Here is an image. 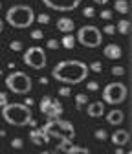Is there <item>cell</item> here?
I'll return each mask as SVG.
<instances>
[{"mask_svg": "<svg viewBox=\"0 0 132 154\" xmlns=\"http://www.w3.org/2000/svg\"><path fill=\"white\" fill-rule=\"evenodd\" d=\"M88 64L77 59H70L55 64V68L51 70V77L64 85H79L88 77Z\"/></svg>", "mask_w": 132, "mask_h": 154, "instance_id": "1", "label": "cell"}, {"mask_svg": "<svg viewBox=\"0 0 132 154\" xmlns=\"http://www.w3.org/2000/svg\"><path fill=\"white\" fill-rule=\"evenodd\" d=\"M2 119L13 127H24L29 125L33 119L31 108L24 103H8L2 106Z\"/></svg>", "mask_w": 132, "mask_h": 154, "instance_id": "2", "label": "cell"}, {"mask_svg": "<svg viewBox=\"0 0 132 154\" xmlns=\"http://www.w3.org/2000/svg\"><path fill=\"white\" fill-rule=\"evenodd\" d=\"M6 22L17 29H26L35 22V13L29 6L24 4H15L6 13Z\"/></svg>", "mask_w": 132, "mask_h": 154, "instance_id": "3", "label": "cell"}, {"mask_svg": "<svg viewBox=\"0 0 132 154\" xmlns=\"http://www.w3.org/2000/svg\"><path fill=\"white\" fill-rule=\"evenodd\" d=\"M42 130L48 134L50 138H55V140H73L75 138V128L70 121L66 119H61V118H55V119H50Z\"/></svg>", "mask_w": 132, "mask_h": 154, "instance_id": "4", "label": "cell"}, {"mask_svg": "<svg viewBox=\"0 0 132 154\" xmlns=\"http://www.w3.org/2000/svg\"><path fill=\"white\" fill-rule=\"evenodd\" d=\"M75 41H77L81 46H84V48H97L103 42V31L97 26H92V24L81 26V29L77 31V37H75Z\"/></svg>", "mask_w": 132, "mask_h": 154, "instance_id": "5", "label": "cell"}, {"mask_svg": "<svg viewBox=\"0 0 132 154\" xmlns=\"http://www.w3.org/2000/svg\"><path fill=\"white\" fill-rule=\"evenodd\" d=\"M6 85L8 88L13 92V94H18V95H24V94H29L33 85H31V77L20 70L17 72H11L8 77H6Z\"/></svg>", "mask_w": 132, "mask_h": 154, "instance_id": "6", "label": "cell"}, {"mask_svg": "<svg viewBox=\"0 0 132 154\" xmlns=\"http://www.w3.org/2000/svg\"><path fill=\"white\" fill-rule=\"evenodd\" d=\"M128 95V90L123 83L116 81V83H108L103 88V99L108 105H121Z\"/></svg>", "mask_w": 132, "mask_h": 154, "instance_id": "7", "label": "cell"}, {"mask_svg": "<svg viewBox=\"0 0 132 154\" xmlns=\"http://www.w3.org/2000/svg\"><path fill=\"white\" fill-rule=\"evenodd\" d=\"M22 61H24L26 66H29L33 70H42L48 64V57H46V51L41 46H31L24 51Z\"/></svg>", "mask_w": 132, "mask_h": 154, "instance_id": "8", "label": "cell"}, {"mask_svg": "<svg viewBox=\"0 0 132 154\" xmlns=\"http://www.w3.org/2000/svg\"><path fill=\"white\" fill-rule=\"evenodd\" d=\"M39 108H41V112H42L44 116H48L50 119H55V118H59V116L63 114V105H61V101L50 97V95H44V97L41 99Z\"/></svg>", "mask_w": 132, "mask_h": 154, "instance_id": "9", "label": "cell"}, {"mask_svg": "<svg viewBox=\"0 0 132 154\" xmlns=\"http://www.w3.org/2000/svg\"><path fill=\"white\" fill-rule=\"evenodd\" d=\"M42 4L53 11H73L79 8L81 0H42Z\"/></svg>", "mask_w": 132, "mask_h": 154, "instance_id": "10", "label": "cell"}, {"mask_svg": "<svg viewBox=\"0 0 132 154\" xmlns=\"http://www.w3.org/2000/svg\"><path fill=\"white\" fill-rule=\"evenodd\" d=\"M128 141H130V132L125 130V128H118L114 134H112V143L116 147H125Z\"/></svg>", "mask_w": 132, "mask_h": 154, "instance_id": "11", "label": "cell"}, {"mask_svg": "<svg viewBox=\"0 0 132 154\" xmlns=\"http://www.w3.org/2000/svg\"><path fill=\"white\" fill-rule=\"evenodd\" d=\"M86 114L90 116V118H101V116L105 114V103L103 101H94V103H88L86 105Z\"/></svg>", "mask_w": 132, "mask_h": 154, "instance_id": "12", "label": "cell"}, {"mask_svg": "<svg viewBox=\"0 0 132 154\" xmlns=\"http://www.w3.org/2000/svg\"><path fill=\"white\" fill-rule=\"evenodd\" d=\"M29 138H31V141H33L35 145H46V143L50 141V136H48L42 128H31Z\"/></svg>", "mask_w": 132, "mask_h": 154, "instance_id": "13", "label": "cell"}, {"mask_svg": "<svg viewBox=\"0 0 132 154\" xmlns=\"http://www.w3.org/2000/svg\"><path fill=\"white\" fill-rule=\"evenodd\" d=\"M123 121H125V112L119 110V108H114V110H110V112L106 114V123H108V125L118 127V125H121Z\"/></svg>", "mask_w": 132, "mask_h": 154, "instance_id": "14", "label": "cell"}, {"mask_svg": "<svg viewBox=\"0 0 132 154\" xmlns=\"http://www.w3.org/2000/svg\"><path fill=\"white\" fill-rule=\"evenodd\" d=\"M103 55L106 57V59H114V61H116V59H121L123 50H121L119 44H108V46H105Z\"/></svg>", "mask_w": 132, "mask_h": 154, "instance_id": "15", "label": "cell"}, {"mask_svg": "<svg viewBox=\"0 0 132 154\" xmlns=\"http://www.w3.org/2000/svg\"><path fill=\"white\" fill-rule=\"evenodd\" d=\"M55 24H57L55 28H57L61 33H72L75 29V22L72 20V18H68V17H61Z\"/></svg>", "mask_w": 132, "mask_h": 154, "instance_id": "16", "label": "cell"}, {"mask_svg": "<svg viewBox=\"0 0 132 154\" xmlns=\"http://www.w3.org/2000/svg\"><path fill=\"white\" fill-rule=\"evenodd\" d=\"M61 46L63 48H66V50H73V46H75V42H77V41H75V37L72 35V33H64V37L61 38Z\"/></svg>", "mask_w": 132, "mask_h": 154, "instance_id": "17", "label": "cell"}, {"mask_svg": "<svg viewBox=\"0 0 132 154\" xmlns=\"http://www.w3.org/2000/svg\"><path fill=\"white\" fill-rule=\"evenodd\" d=\"M114 11L121 13V15H127L130 11V4H128V0H116L114 2Z\"/></svg>", "mask_w": 132, "mask_h": 154, "instance_id": "18", "label": "cell"}, {"mask_svg": "<svg viewBox=\"0 0 132 154\" xmlns=\"http://www.w3.org/2000/svg\"><path fill=\"white\" fill-rule=\"evenodd\" d=\"M64 152L66 154H90V150L86 147H79V145H70Z\"/></svg>", "mask_w": 132, "mask_h": 154, "instance_id": "19", "label": "cell"}, {"mask_svg": "<svg viewBox=\"0 0 132 154\" xmlns=\"http://www.w3.org/2000/svg\"><path fill=\"white\" fill-rule=\"evenodd\" d=\"M86 105H88V95L86 94H77V95H75V108H77V110H81Z\"/></svg>", "mask_w": 132, "mask_h": 154, "instance_id": "20", "label": "cell"}, {"mask_svg": "<svg viewBox=\"0 0 132 154\" xmlns=\"http://www.w3.org/2000/svg\"><path fill=\"white\" fill-rule=\"evenodd\" d=\"M116 31H119L121 35H128L130 33V22L125 20V18H123V20H119L118 26H116Z\"/></svg>", "mask_w": 132, "mask_h": 154, "instance_id": "21", "label": "cell"}, {"mask_svg": "<svg viewBox=\"0 0 132 154\" xmlns=\"http://www.w3.org/2000/svg\"><path fill=\"white\" fill-rule=\"evenodd\" d=\"M46 48H50V50H57V48H61V42L57 41V38H50V41H46Z\"/></svg>", "mask_w": 132, "mask_h": 154, "instance_id": "22", "label": "cell"}, {"mask_svg": "<svg viewBox=\"0 0 132 154\" xmlns=\"http://www.w3.org/2000/svg\"><path fill=\"white\" fill-rule=\"evenodd\" d=\"M106 138H108V134H106V130H105V128H97V130H96V140L105 141Z\"/></svg>", "mask_w": 132, "mask_h": 154, "instance_id": "23", "label": "cell"}, {"mask_svg": "<svg viewBox=\"0 0 132 154\" xmlns=\"http://www.w3.org/2000/svg\"><path fill=\"white\" fill-rule=\"evenodd\" d=\"M11 147H13V149H17V150H20V149L24 147L22 138H13V140H11Z\"/></svg>", "mask_w": 132, "mask_h": 154, "instance_id": "24", "label": "cell"}, {"mask_svg": "<svg viewBox=\"0 0 132 154\" xmlns=\"http://www.w3.org/2000/svg\"><path fill=\"white\" fill-rule=\"evenodd\" d=\"M51 20V18H50V15L48 13H41V15H37V22H39V24H48Z\"/></svg>", "mask_w": 132, "mask_h": 154, "instance_id": "25", "label": "cell"}, {"mask_svg": "<svg viewBox=\"0 0 132 154\" xmlns=\"http://www.w3.org/2000/svg\"><path fill=\"white\" fill-rule=\"evenodd\" d=\"M9 48H11L13 51H22V48H24V44H22V41H11V44H9Z\"/></svg>", "mask_w": 132, "mask_h": 154, "instance_id": "26", "label": "cell"}, {"mask_svg": "<svg viewBox=\"0 0 132 154\" xmlns=\"http://www.w3.org/2000/svg\"><path fill=\"white\" fill-rule=\"evenodd\" d=\"M70 145H72V140H59V143H57V150H66Z\"/></svg>", "mask_w": 132, "mask_h": 154, "instance_id": "27", "label": "cell"}, {"mask_svg": "<svg viewBox=\"0 0 132 154\" xmlns=\"http://www.w3.org/2000/svg\"><path fill=\"white\" fill-rule=\"evenodd\" d=\"M110 72H112V75L121 77V75H125V66H114V68H112Z\"/></svg>", "mask_w": 132, "mask_h": 154, "instance_id": "28", "label": "cell"}, {"mask_svg": "<svg viewBox=\"0 0 132 154\" xmlns=\"http://www.w3.org/2000/svg\"><path fill=\"white\" fill-rule=\"evenodd\" d=\"M101 68H103V64L99 63V61H94L90 66H88V70H92V72H96V73H99L101 72Z\"/></svg>", "mask_w": 132, "mask_h": 154, "instance_id": "29", "label": "cell"}, {"mask_svg": "<svg viewBox=\"0 0 132 154\" xmlns=\"http://www.w3.org/2000/svg\"><path fill=\"white\" fill-rule=\"evenodd\" d=\"M83 15H84V17H86V18H92V17H94V15H96V9H94V8H92V6H86V8H84V9H83Z\"/></svg>", "mask_w": 132, "mask_h": 154, "instance_id": "30", "label": "cell"}, {"mask_svg": "<svg viewBox=\"0 0 132 154\" xmlns=\"http://www.w3.org/2000/svg\"><path fill=\"white\" fill-rule=\"evenodd\" d=\"M86 90H90V92H97V90H99V83H97V81H90V83H86Z\"/></svg>", "mask_w": 132, "mask_h": 154, "instance_id": "31", "label": "cell"}, {"mask_svg": "<svg viewBox=\"0 0 132 154\" xmlns=\"http://www.w3.org/2000/svg\"><path fill=\"white\" fill-rule=\"evenodd\" d=\"M42 37H44L42 29H33V31H31V38H35V41H41Z\"/></svg>", "mask_w": 132, "mask_h": 154, "instance_id": "32", "label": "cell"}, {"mask_svg": "<svg viewBox=\"0 0 132 154\" xmlns=\"http://www.w3.org/2000/svg\"><path fill=\"white\" fill-rule=\"evenodd\" d=\"M99 17L103 18V20H112V11H110V9H103Z\"/></svg>", "mask_w": 132, "mask_h": 154, "instance_id": "33", "label": "cell"}, {"mask_svg": "<svg viewBox=\"0 0 132 154\" xmlns=\"http://www.w3.org/2000/svg\"><path fill=\"white\" fill-rule=\"evenodd\" d=\"M70 94H72L70 86H61V88H59V95H63V97H68Z\"/></svg>", "mask_w": 132, "mask_h": 154, "instance_id": "34", "label": "cell"}, {"mask_svg": "<svg viewBox=\"0 0 132 154\" xmlns=\"http://www.w3.org/2000/svg\"><path fill=\"white\" fill-rule=\"evenodd\" d=\"M103 31H105L106 35H114V33H116V26H112V24H106V26L103 28Z\"/></svg>", "mask_w": 132, "mask_h": 154, "instance_id": "35", "label": "cell"}, {"mask_svg": "<svg viewBox=\"0 0 132 154\" xmlns=\"http://www.w3.org/2000/svg\"><path fill=\"white\" fill-rule=\"evenodd\" d=\"M9 101H8V94L6 92H0V108H2L4 105H8Z\"/></svg>", "mask_w": 132, "mask_h": 154, "instance_id": "36", "label": "cell"}, {"mask_svg": "<svg viewBox=\"0 0 132 154\" xmlns=\"http://www.w3.org/2000/svg\"><path fill=\"white\" fill-rule=\"evenodd\" d=\"M33 103H35V101H33L31 97H28V99H24V105H28V106H31Z\"/></svg>", "mask_w": 132, "mask_h": 154, "instance_id": "37", "label": "cell"}, {"mask_svg": "<svg viewBox=\"0 0 132 154\" xmlns=\"http://www.w3.org/2000/svg\"><path fill=\"white\" fill-rule=\"evenodd\" d=\"M39 83H41V85H48V77H41Z\"/></svg>", "mask_w": 132, "mask_h": 154, "instance_id": "38", "label": "cell"}, {"mask_svg": "<svg viewBox=\"0 0 132 154\" xmlns=\"http://www.w3.org/2000/svg\"><path fill=\"white\" fill-rule=\"evenodd\" d=\"M94 2H96V4H99V6H105V4L108 2V0H94Z\"/></svg>", "mask_w": 132, "mask_h": 154, "instance_id": "39", "label": "cell"}, {"mask_svg": "<svg viewBox=\"0 0 132 154\" xmlns=\"http://www.w3.org/2000/svg\"><path fill=\"white\" fill-rule=\"evenodd\" d=\"M116 154H125V150H123V147H118V149H116Z\"/></svg>", "mask_w": 132, "mask_h": 154, "instance_id": "40", "label": "cell"}, {"mask_svg": "<svg viewBox=\"0 0 132 154\" xmlns=\"http://www.w3.org/2000/svg\"><path fill=\"white\" fill-rule=\"evenodd\" d=\"M29 127H33V128H37V121H35V119H31V121H29Z\"/></svg>", "mask_w": 132, "mask_h": 154, "instance_id": "41", "label": "cell"}, {"mask_svg": "<svg viewBox=\"0 0 132 154\" xmlns=\"http://www.w3.org/2000/svg\"><path fill=\"white\" fill-rule=\"evenodd\" d=\"M4 31V20H0V33Z\"/></svg>", "mask_w": 132, "mask_h": 154, "instance_id": "42", "label": "cell"}, {"mask_svg": "<svg viewBox=\"0 0 132 154\" xmlns=\"http://www.w3.org/2000/svg\"><path fill=\"white\" fill-rule=\"evenodd\" d=\"M41 154H57V152H50V150H44V152H41Z\"/></svg>", "mask_w": 132, "mask_h": 154, "instance_id": "43", "label": "cell"}, {"mask_svg": "<svg viewBox=\"0 0 132 154\" xmlns=\"http://www.w3.org/2000/svg\"><path fill=\"white\" fill-rule=\"evenodd\" d=\"M2 75H4V72H2V70H0V77H2Z\"/></svg>", "mask_w": 132, "mask_h": 154, "instance_id": "44", "label": "cell"}, {"mask_svg": "<svg viewBox=\"0 0 132 154\" xmlns=\"http://www.w3.org/2000/svg\"><path fill=\"white\" fill-rule=\"evenodd\" d=\"M0 11H2V2H0Z\"/></svg>", "mask_w": 132, "mask_h": 154, "instance_id": "45", "label": "cell"}]
</instances>
